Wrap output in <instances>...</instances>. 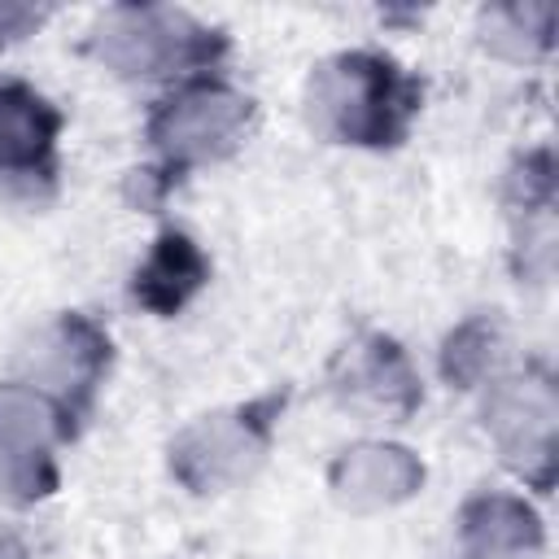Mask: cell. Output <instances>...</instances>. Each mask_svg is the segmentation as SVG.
<instances>
[{
	"mask_svg": "<svg viewBox=\"0 0 559 559\" xmlns=\"http://www.w3.org/2000/svg\"><path fill=\"white\" fill-rule=\"evenodd\" d=\"M485 345H489V332H485L480 323L463 328V332L450 341V354H445V371H450L454 380H472V376H480V371H485V362H489Z\"/></svg>",
	"mask_w": 559,
	"mask_h": 559,
	"instance_id": "obj_8",
	"label": "cell"
},
{
	"mask_svg": "<svg viewBox=\"0 0 559 559\" xmlns=\"http://www.w3.org/2000/svg\"><path fill=\"white\" fill-rule=\"evenodd\" d=\"M31 22H39V13L17 9V4H0V44H4V39H13V35H22Z\"/></svg>",
	"mask_w": 559,
	"mask_h": 559,
	"instance_id": "obj_9",
	"label": "cell"
},
{
	"mask_svg": "<svg viewBox=\"0 0 559 559\" xmlns=\"http://www.w3.org/2000/svg\"><path fill=\"white\" fill-rule=\"evenodd\" d=\"M467 533L480 550H520L537 542V520L511 498H489L467 511Z\"/></svg>",
	"mask_w": 559,
	"mask_h": 559,
	"instance_id": "obj_7",
	"label": "cell"
},
{
	"mask_svg": "<svg viewBox=\"0 0 559 559\" xmlns=\"http://www.w3.org/2000/svg\"><path fill=\"white\" fill-rule=\"evenodd\" d=\"M205 31L188 26V17L179 13H162V9H127L114 13L100 26V52L122 66L127 74H157L170 61H192L205 52Z\"/></svg>",
	"mask_w": 559,
	"mask_h": 559,
	"instance_id": "obj_2",
	"label": "cell"
},
{
	"mask_svg": "<svg viewBox=\"0 0 559 559\" xmlns=\"http://www.w3.org/2000/svg\"><path fill=\"white\" fill-rule=\"evenodd\" d=\"M57 118L22 83H0V170H39L52 153Z\"/></svg>",
	"mask_w": 559,
	"mask_h": 559,
	"instance_id": "obj_4",
	"label": "cell"
},
{
	"mask_svg": "<svg viewBox=\"0 0 559 559\" xmlns=\"http://www.w3.org/2000/svg\"><path fill=\"white\" fill-rule=\"evenodd\" d=\"M201 253L192 249L188 236H162L157 253L148 258V266L135 280V293L144 306L153 310H175L197 284H201Z\"/></svg>",
	"mask_w": 559,
	"mask_h": 559,
	"instance_id": "obj_6",
	"label": "cell"
},
{
	"mask_svg": "<svg viewBox=\"0 0 559 559\" xmlns=\"http://www.w3.org/2000/svg\"><path fill=\"white\" fill-rule=\"evenodd\" d=\"M550 419H555V402H550V389L546 384H515L498 397L493 406V424L498 432L507 437V450L511 454H524L520 467L528 472V463L537 459L542 463V476L550 467Z\"/></svg>",
	"mask_w": 559,
	"mask_h": 559,
	"instance_id": "obj_5",
	"label": "cell"
},
{
	"mask_svg": "<svg viewBox=\"0 0 559 559\" xmlns=\"http://www.w3.org/2000/svg\"><path fill=\"white\" fill-rule=\"evenodd\" d=\"M249 105L227 92V87H197L179 100H170L153 127V135L175 153V157H201V153H214L223 148L240 122H245Z\"/></svg>",
	"mask_w": 559,
	"mask_h": 559,
	"instance_id": "obj_3",
	"label": "cell"
},
{
	"mask_svg": "<svg viewBox=\"0 0 559 559\" xmlns=\"http://www.w3.org/2000/svg\"><path fill=\"white\" fill-rule=\"evenodd\" d=\"M310 100H314V118L328 131L345 140H362V144H384L402 131V118L411 114L415 96L393 74L389 61L354 52V57L323 66Z\"/></svg>",
	"mask_w": 559,
	"mask_h": 559,
	"instance_id": "obj_1",
	"label": "cell"
}]
</instances>
